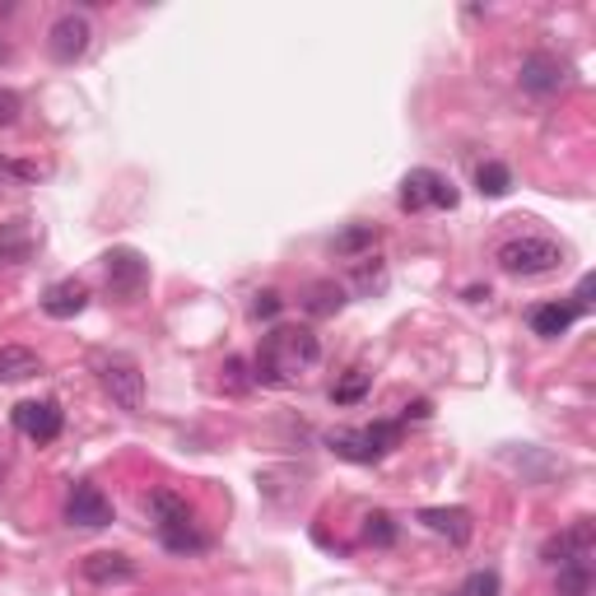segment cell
Returning a JSON list of instances; mask_svg holds the SVG:
<instances>
[{"instance_id": "obj_1", "label": "cell", "mask_w": 596, "mask_h": 596, "mask_svg": "<svg viewBox=\"0 0 596 596\" xmlns=\"http://www.w3.org/2000/svg\"><path fill=\"white\" fill-rule=\"evenodd\" d=\"M322 359V341L312 336V326H275L257 349L252 363V382H266V388H289L308 373L312 363Z\"/></svg>"}, {"instance_id": "obj_2", "label": "cell", "mask_w": 596, "mask_h": 596, "mask_svg": "<svg viewBox=\"0 0 596 596\" xmlns=\"http://www.w3.org/2000/svg\"><path fill=\"white\" fill-rule=\"evenodd\" d=\"M150 508V522H154V536L164 540V550L172 555H201L210 540L196 532V513H191V503L182 494H172V489H154L145 499Z\"/></svg>"}, {"instance_id": "obj_3", "label": "cell", "mask_w": 596, "mask_h": 596, "mask_svg": "<svg viewBox=\"0 0 596 596\" xmlns=\"http://www.w3.org/2000/svg\"><path fill=\"white\" fill-rule=\"evenodd\" d=\"M494 261H499L503 275L532 279V275H550V271L564 266V248H559L555 238H546V234H522V238L499 242Z\"/></svg>"}, {"instance_id": "obj_4", "label": "cell", "mask_w": 596, "mask_h": 596, "mask_svg": "<svg viewBox=\"0 0 596 596\" xmlns=\"http://www.w3.org/2000/svg\"><path fill=\"white\" fill-rule=\"evenodd\" d=\"M396 443H401V425H396V419H378V425H359V429H336V433L326 438V448L336 452V457L355 462V466L382 462Z\"/></svg>"}, {"instance_id": "obj_5", "label": "cell", "mask_w": 596, "mask_h": 596, "mask_svg": "<svg viewBox=\"0 0 596 596\" xmlns=\"http://www.w3.org/2000/svg\"><path fill=\"white\" fill-rule=\"evenodd\" d=\"M94 373L103 382V392H108L121 410H140V406H145V373H140V363L131 355H121V349H98V355H94Z\"/></svg>"}, {"instance_id": "obj_6", "label": "cell", "mask_w": 596, "mask_h": 596, "mask_svg": "<svg viewBox=\"0 0 596 596\" xmlns=\"http://www.w3.org/2000/svg\"><path fill=\"white\" fill-rule=\"evenodd\" d=\"M401 210H452L457 205V187H452L443 172H433V168H410L406 178H401Z\"/></svg>"}, {"instance_id": "obj_7", "label": "cell", "mask_w": 596, "mask_h": 596, "mask_svg": "<svg viewBox=\"0 0 596 596\" xmlns=\"http://www.w3.org/2000/svg\"><path fill=\"white\" fill-rule=\"evenodd\" d=\"M65 522H70V527H84V532H103V527H112V522H117L112 499L103 494L98 485H90V480L70 485V494H65Z\"/></svg>"}, {"instance_id": "obj_8", "label": "cell", "mask_w": 596, "mask_h": 596, "mask_svg": "<svg viewBox=\"0 0 596 596\" xmlns=\"http://www.w3.org/2000/svg\"><path fill=\"white\" fill-rule=\"evenodd\" d=\"M103 275H108V294L112 298H135L140 289H145V279H150V261L140 257L135 248H112L108 257H103Z\"/></svg>"}, {"instance_id": "obj_9", "label": "cell", "mask_w": 596, "mask_h": 596, "mask_svg": "<svg viewBox=\"0 0 596 596\" xmlns=\"http://www.w3.org/2000/svg\"><path fill=\"white\" fill-rule=\"evenodd\" d=\"M592 555H596V532H592V522L587 517H577L569 532H559L546 540V550H540V559L555 569H564V564H592Z\"/></svg>"}, {"instance_id": "obj_10", "label": "cell", "mask_w": 596, "mask_h": 596, "mask_svg": "<svg viewBox=\"0 0 596 596\" xmlns=\"http://www.w3.org/2000/svg\"><path fill=\"white\" fill-rule=\"evenodd\" d=\"M522 90L536 94V98H550L559 90H569V80H573V65L569 61H559L550 57V51H532L527 61H522Z\"/></svg>"}, {"instance_id": "obj_11", "label": "cell", "mask_w": 596, "mask_h": 596, "mask_svg": "<svg viewBox=\"0 0 596 596\" xmlns=\"http://www.w3.org/2000/svg\"><path fill=\"white\" fill-rule=\"evenodd\" d=\"M90 38H94V28H90V20H84V14H61V20L47 28L51 61H57V65H75L84 51H90Z\"/></svg>"}, {"instance_id": "obj_12", "label": "cell", "mask_w": 596, "mask_h": 596, "mask_svg": "<svg viewBox=\"0 0 596 596\" xmlns=\"http://www.w3.org/2000/svg\"><path fill=\"white\" fill-rule=\"evenodd\" d=\"M61 425H65V415L57 401H24V406H14V429L33 438V443H57Z\"/></svg>"}, {"instance_id": "obj_13", "label": "cell", "mask_w": 596, "mask_h": 596, "mask_svg": "<svg viewBox=\"0 0 596 596\" xmlns=\"http://www.w3.org/2000/svg\"><path fill=\"white\" fill-rule=\"evenodd\" d=\"M84 308H90V285H84V279H57V285L43 294V312L57 322L80 318Z\"/></svg>"}, {"instance_id": "obj_14", "label": "cell", "mask_w": 596, "mask_h": 596, "mask_svg": "<svg viewBox=\"0 0 596 596\" xmlns=\"http://www.w3.org/2000/svg\"><path fill=\"white\" fill-rule=\"evenodd\" d=\"M419 527H429L433 536H448L452 546H466L476 522H470V508H419Z\"/></svg>"}, {"instance_id": "obj_15", "label": "cell", "mask_w": 596, "mask_h": 596, "mask_svg": "<svg viewBox=\"0 0 596 596\" xmlns=\"http://www.w3.org/2000/svg\"><path fill=\"white\" fill-rule=\"evenodd\" d=\"M80 573L90 577V583H98V587H112V583H135V559H127V555H117V550H98V555H90L80 564Z\"/></svg>"}, {"instance_id": "obj_16", "label": "cell", "mask_w": 596, "mask_h": 596, "mask_svg": "<svg viewBox=\"0 0 596 596\" xmlns=\"http://www.w3.org/2000/svg\"><path fill=\"white\" fill-rule=\"evenodd\" d=\"M38 248V229H33V219H10L0 224V266H24Z\"/></svg>"}, {"instance_id": "obj_17", "label": "cell", "mask_w": 596, "mask_h": 596, "mask_svg": "<svg viewBox=\"0 0 596 596\" xmlns=\"http://www.w3.org/2000/svg\"><path fill=\"white\" fill-rule=\"evenodd\" d=\"M573 322H577V308L573 303H540V308H532V331H536L540 341L569 336Z\"/></svg>"}, {"instance_id": "obj_18", "label": "cell", "mask_w": 596, "mask_h": 596, "mask_svg": "<svg viewBox=\"0 0 596 596\" xmlns=\"http://www.w3.org/2000/svg\"><path fill=\"white\" fill-rule=\"evenodd\" d=\"M43 373V359L24 345H0V382H24V378H38Z\"/></svg>"}, {"instance_id": "obj_19", "label": "cell", "mask_w": 596, "mask_h": 596, "mask_svg": "<svg viewBox=\"0 0 596 596\" xmlns=\"http://www.w3.org/2000/svg\"><path fill=\"white\" fill-rule=\"evenodd\" d=\"M303 308L312 312V318H331V312L345 308V289L336 285V279H312L308 294H303Z\"/></svg>"}, {"instance_id": "obj_20", "label": "cell", "mask_w": 596, "mask_h": 596, "mask_svg": "<svg viewBox=\"0 0 596 596\" xmlns=\"http://www.w3.org/2000/svg\"><path fill=\"white\" fill-rule=\"evenodd\" d=\"M476 187H480V196H494V201H499V196H508V191H513V172L489 159V164L476 168Z\"/></svg>"}, {"instance_id": "obj_21", "label": "cell", "mask_w": 596, "mask_h": 596, "mask_svg": "<svg viewBox=\"0 0 596 596\" xmlns=\"http://www.w3.org/2000/svg\"><path fill=\"white\" fill-rule=\"evenodd\" d=\"M559 596H592V564H564L555 577Z\"/></svg>"}, {"instance_id": "obj_22", "label": "cell", "mask_w": 596, "mask_h": 596, "mask_svg": "<svg viewBox=\"0 0 596 596\" xmlns=\"http://www.w3.org/2000/svg\"><path fill=\"white\" fill-rule=\"evenodd\" d=\"M368 378L363 368H349V373L336 382V388H331V401H336V406H355V401H363V392H368Z\"/></svg>"}, {"instance_id": "obj_23", "label": "cell", "mask_w": 596, "mask_h": 596, "mask_svg": "<svg viewBox=\"0 0 596 596\" xmlns=\"http://www.w3.org/2000/svg\"><path fill=\"white\" fill-rule=\"evenodd\" d=\"M363 540H368V546H378V550H388L392 540H396L392 513H382V508H378V513H368V517H363Z\"/></svg>"}, {"instance_id": "obj_24", "label": "cell", "mask_w": 596, "mask_h": 596, "mask_svg": "<svg viewBox=\"0 0 596 596\" xmlns=\"http://www.w3.org/2000/svg\"><path fill=\"white\" fill-rule=\"evenodd\" d=\"M373 242H378V234L368 229V224H355V229H345L336 242H331V252H336V257H355V261H359V252H363V248H373Z\"/></svg>"}, {"instance_id": "obj_25", "label": "cell", "mask_w": 596, "mask_h": 596, "mask_svg": "<svg viewBox=\"0 0 596 596\" xmlns=\"http://www.w3.org/2000/svg\"><path fill=\"white\" fill-rule=\"evenodd\" d=\"M0 178L28 187V182H38V178H43V168H38V164H20V159H0Z\"/></svg>"}, {"instance_id": "obj_26", "label": "cell", "mask_w": 596, "mask_h": 596, "mask_svg": "<svg viewBox=\"0 0 596 596\" xmlns=\"http://www.w3.org/2000/svg\"><path fill=\"white\" fill-rule=\"evenodd\" d=\"M462 596H499V573H494V569L470 573V577H466V587H462Z\"/></svg>"}, {"instance_id": "obj_27", "label": "cell", "mask_w": 596, "mask_h": 596, "mask_svg": "<svg viewBox=\"0 0 596 596\" xmlns=\"http://www.w3.org/2000/svg\"><path fill=\"white\" fill-rule=\"evenodd\" d=\"M279 308H285V298H279L275 289H261V294L252 298V318H266V322H271Z\"/></svg>"}, {"instance_id": "obj_28", "label": "cell", "mask_w": 596, "mask_h": 596, "mask_svg": "<svg viewBox=\"0 0 596 596\" xmlns=\"http://www.w3.org/2000/svg\"><path fill=\"white\" fill-rule=\"evenodd\" d=\"M14 117H20V94H14V90H0V127H10Z\"/></svg>"}, {"instance_id": "obj_29", "label": "cell", "mask_w": 596, "mask_h": 596, "mask_svg": "<svg viewBox=\"0 0 596 596\" xmlns=\"http://www.w3.org/2000/svg\"><path fill=\"white\" fill-rule=\"evenodd\" d=\"M429 401H415V406H406V419H429Z\"/></svg>"}, {"instance_id": "obj_30", "label": "cell", "mask_w": 596, "mask_h": 596, "mask_svg": "<svg viewBox=\"0 0 596 596\" xmlns=\"http://www.w3.org/2000/svg\"><path fill=\"white\" fill-rule=\"evenodd\" d=\"M0 61H5V43H0Z\"/></svg>"}]
</instances>
